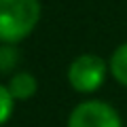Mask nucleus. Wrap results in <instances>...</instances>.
<instances>
[{"mask_svg":"<svg viewBox=\"0 0 127 127\" xmlns=\"http://www.w3.org/2000/svg\"><path fill=\"white\" fill-rule=\"evenodd\" d=\"M110 72L119 85L127 87V42L119 45L110 57Z\"/></svg>","mask_w":127,"mask_h":127,"instance_id":"obj_5","label":"nucleus"},{"mask_svg":"<svg viewBox=\"0 0 127 127\" xmlns=\"http://www.w3.org/2000/svg\"><path fill=\"white\" fill-rule=\"evenodd\" d=\"M9 91H11V95H13L15 100L26 102V100H30V97H34V93L38 91V83H36V78H34V74L19 72V74H15V76L11 78Z\"/></svg>","mask_w":127,"mask_h":127,"instance_id":"obj_4","label":"nucleus"},{"mask_svg":"<svg viewBox=\"0 0 127 127\" xmlns=\"http://www.w3.org/2000/svg\"><path fill=\"white\" fill-rule=\"evenodd\" d=\"M108 72V64L93 53L78 55L68 68V83L78 93H91L100 89Z\"/></svg>","mask_w":127,"mask_h":127,"instance_id":"obj_2","label":"nucleus"},{"mask_svg":"<svg viewBox=\"0 0 127 127\" xmlns=\"http://www.w3.org/2000/svg\"><path fill=\"white\" fill-rule=\"evenodd\" d=\"M68 127H123L119 112L110 104L89 100L78 104L70 112Z\"/></svg>","mask_w":127,"mask_h":127,"instance_id":"obj_3","label":"nucleus"},{"mask_svg":"<svg viewBox=\"0 0 127 127\" xmlns=\"http://www.w3.org/2000/svg\"><path fill=\"white\" fill-rule=\"evenodd\" d=\"M17 64V51L13 47H2L0 49V72H6Z\"/></svg>","mask_w":127,"mask_h":127,"instance_id":"obj_7","label":"nucleus"},{"mask_svg":"<svg viewBox=\"0 0 127 127\" xmlns=\"http://www.w3.org/2000/svg\"><path fill=\"white\" fill-rule=\"evenodd\" d=\"M13 106H15V97L11 95L9 87L0 85V125H4L13 114Z\"/></svg>","mask_w":127,"mask_h":127,"instance_id":"obj_6","label":"nucleus"},{"mask_svg":"<svg viewBox=\"0 0 127 127\" xmlns=\"http://www.w3.org/2000/svg\"><path fill=\"white\" fill-rule=\"evenodd\" d=\"M40 21L38 0H0V40L15 45L30 36Z\"/></svg>","mask_w":127,"mask_h":127,"instance_id":"obj_1","label":"nucleus"}]
</instances>
